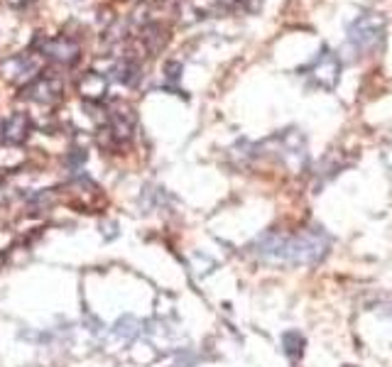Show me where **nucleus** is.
Returning <instances> with one entry per match:
<instances>
[{
  "label": "nucleus",
  "instance_id": "15",
  "mask_svg": "<svg viewBox=\"0 0 392 367\" xmlns=\"http://www.w3.org/2000/svg\"><path fill=\"white\" fill-rule=\"evenodd\" d=\"M157 3H165V6H179L184 0H157Z\"/></svg>",
  "mask_w": 392,
  "mask_h": 367
},
{
  "label": "nucleus",
  "instance_id": "7",
  "mask_svg": "<svg viewBox=\"0 0 392 367\" xmlns=\"http://www.w3.org/2000/svg\"><path fill=\"white\" fill-rule=\"evenodd\" d=\"M0 132H3V140H6L8 145H15V147L22 145V142H27V137H30V132H32L30 116H27V113H13V116L3 123Z\"/></svg>",
  "mask_w": 392,
  "mask_h": 367
},
{
  "label": "nucleus",
  "instance_id": "2",
  "mask_svg": "<svg viewBox=\"0 0 392 367\" xmlns=\"http://www.w3.org/2000/svg\"><path fill=\"white\" fill-rule=\"evenodd\" d=\"M382 37H385V22H382L380 15H372V13L361 15L348 27V42L361 52L377 49Z\"/></svg>",
  "mask_w": 392,
  "mask_h": 367
},
{
  "label": "nucleus",
  "instance_id": "3",
  "mask_svg": "<svg viewBox=\"0 0 392 367\" xmlns=\"http://www.w3.org/2000/svg\"><path fill=\"white\" fill-rule=\"evenodd\" d=\"M3 74H6L8 81H15L20 86L22 84L30 86L42 74V59L37 54H20L3 64Z\"/></svg>",
  "mask_w": 392,
  "mask_h": 367
},
{
  "label": "nucleus",
  "instance_id": "5",
  "mask_svg": "<svg viewBox=\"0 0 392 367\" xmlns=\"http://www.w3.org/2000/svg\"><path fill=\"white\" fill-rule=\"evenodd\" d=\"M40 52L47 56V59H52L54 64H61V66L76 64L81 56L79 45H76L71 37H52V40H45V45H42Z\"/></svg>",
  "mask_w": 392,
  "mask_h": 367
},
{
  "label": "nucleus",
  "instance_id": "10",
  "mask_svg": "<svg viewBox=\"0 0 392 367\" xmlns=\"http://www.w3.org/2000/svg\"><path fill=\"white\" fill-rule=\"evenodd\" d=\"M113 333H116L121 341H135L142 333V323L137 321L135 316H121L113 326Z\"/></svg>",
  "mask_w": 392,
  "mask_h": 367
},
{
  "label": "nucleus",
  "instance_id": "1",
  "mask_svg": "<svg viewBox=\"0 0 392 367\" xmlns=\"http://www.w3.org/2000/svg\"><path fill=\"white\" fill-rule=\"evenodd\" d=\"M329 252V235L322 231H304L297 235L267 233L252 242V255L272 265H317Z\"/></svg>",
  "mask_w": 392,
  "mask_h": 367
},
{
  "label": "nucleus",
  "instance_id": "11",
  "mask_svg": "<svg viewBox=\"0 0 392 367\" xmlns=\"http://www.w3.org/2000/svg\"><path fill=\"white\" fill-rule=\"evenodd\" d=\"M302 345H304V341H302V336H299V333H287V336H285V350H287V355H289V357L302 355Z\"/></svg>",
  "mask_w": 392,
  "mask_h": 367
},
{
  "label": "nucleus",
  "instance_id": "8",
  "mask_svg": "<svg viewBox=\"0 0 392 367\" xmlns=\"http://www.w3.org/2000/svg\"><path fill=\"white\" fill-rule=\"evenodd\" d=\"M108 91V79L101 71H86L79 79V93L84 96V101L98 103Z\"/></svg>",
  "mask_w": 392,
  "mask_h": 367
},
{
  "label": "nucleus",
  "instance_id": "13",
  "mask_svg": "<svg viewBox=\"0 0 392 367\" xmlns=\"http://www.w3.org/2000/svg\"><path fill=\"white\" fill-rule=\"evenodd\" d=\"M66 162H69L71 166L84 164V162H86V152H84V150H71V155L66 157Z\"/></svg>",
  "mask_w": 392,
  "mask_h": 367
},
{
  "label": "nucleus",
  "instance_id": "6",
  "mask_svg": "<svg viewBox=\"0 0 392 367\" xmlns=\"http://www.w3.org/2000/svg\"><path fill=\"white\" fill-rule=\"evenodd\" d=\"M61 93H64V86L56 76H47L40 74L30 86H27V96L35 103H42V106H54V103L61 101Z\"/></svg>",
  "mask_w": 392,
  "mask_h": 367
},
{
  "label": "nucleus",
  "instance_id": "9",
  "mask_svg": "<svg viewBox=\"0 0 392 367\" xmlns=\"http://www.w3.org/2000/svg\"><path fill=\"white\" fill-rule=\"evenodd\" d=\"M142 42H145L147 54H160L162 49L169 42V35H167L165 25H157V22H147L145 25V35H142Z\"/></svg>",
  "mask_w": 392,
  "mask_h": 367
},
{
  "label": "nucleus",
  "instance_id": "4",
  "mask_svg": "<svg viewBox=\"0 0 392 367\" xmlns=\"http://www.w3.org/2000/svg\"><path fill=\"white\" fill-rule=\"evenodd\" d=\"M338 74H341V61H338L336 54H331L329 49H322V54L312 61L309 66V76L317 86L322 88H333L338 81Z\"/></svg>",
  "mask_w": 392,
  "mask_h": 367
},
{
  "label": "nucleus",
  "instance_id": "12",
  "mask_svg": "<svg viewBox=\"0 0 392 367\" xmlns=\"http://www.w3.org/2000/svg\"><path fill=\"white\" fill-rule=\"evenodd\" d=\"M165 76L169 81H179V76H181V64H179V61H167V64H165Z\"/></svg>",
  "mask_w": 392,
  "mask_h": 367
},
{
  "label": "nucleus",
  "instance_id": "14",
  "mask_svg": "<svg viewBox=\"0 0 392 367\" xmlns=\"http://www.w3.org/2000/svg\"><path fill=\"white\" fill-rule=\"evenodd\" d=\"M27 3H32V0H8V6H13V8H25Z\"/></svg>",
  "mask_w": 392,
  "mask_h": 367
}]
</instances>
